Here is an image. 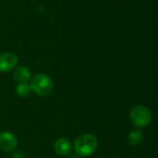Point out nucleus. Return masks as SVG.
I'll return each mask as SVG.
<instances>
[{"label": "nucleus", "mask_w": 158, "mask_h": 158, "mask_svg": "<svg viewBox=\"0 0 158 158\" xmlns=\"http://www.w3.org/2000/svg\"><path fill=\"white\" fill-rule=\"evenodd\" d=\"M14 80L18 82V84L20 83H29L30 80L32 78L31 70L25 67V66H20L15 68V70L13 72Z\"/></svg>", "instance_id": "nucleus-7"}, {"label": "nucleus", "mask_w": 158, "mask_h": 158, "mask_svg": "<svg viewBox=\"0 0 158 158\" xmlns=\"http://www.w3.org/2000/svg\"><path fill=\"white\" fill-rule=\"evenodd\" d=\"M68 158H80L79 156H77V155H74V156H69Z\"/></svg>", "instance_id": "nucleus-11"}, {"label": "nucleus", "mask_w": 158, "mask_h": 158, "mask_svg": "<svg viewBox=\"0 0 158 158\" xmlns=\"http://www.w3.org/2000/svg\"><path fill=\"white\" fill-rule=\"evenodd\" d=\"M12 158H26V156L21 151H14L12 155Z\"/></svg>", "instance_id": "nucleus-10"}, {"label": "nucleus", "mask_w": 158, "mask_h": 158, "mask_svg": "<svg viewBox=\"0 0 158 158\" xmlns=\"http://www.w3.org/2000/svg\"><path fill=\"white\" fill-rule=\"evenodd\" d=\"M18 56L12 52L0 54V72H8L14 69L18 64Z\"/></svg>", "instance_id": "nucleus-5"}, {"label": "nucleus", "mask_w": 158, "mask_h": 158, "mask_svg": "<svg viewBox=\"0 0 158 158\" xmlns=\"http://www.w3.org/2000/svg\"><path fill=\"white\" fill-rule=\"evenodd\" d=\"M130 120L132 124L140 129L147 127L153 118L151 110L144 106H136L130 111Z\"/></svg>", "instance_id": "nucleus-3"}, {"label": "nucleus", "mask_w": 158, "mask_h": 158, "mask_svg": "<svg viewBox=\"0 0 158 158\" xmlns=\"http://www.w3.org/2000/svg\"><path fill=\"white\" fill-rule=\"evenodd\" d=\"M74 150L73 143L65 137L58 138L54 143V151L57 155L61 156H68Z\"/></svg>", "instance_id": "nucleus-6"}, {"label": "nucleus", "mask_w": 158, "mask_h": 158, "mask_svg": "<svg viewBox=\"0 0 158 158\" xmlns=\"http://www.w3.org/2000/svg\"><path fill=\"white\" fill-rule=\"evenodd\" d=\"M16 94L20 96V97H27L30 95L32 90L30 88L29 83H20L18 84L15 88Z\"/></svg>", "instance_id": "nucleus-9"}, {"label": "nucleus", "mask_w": 158, "mask_h": 158, "mask_svg": "<svg viewBox=\"0 0 158 158\" xmlns=\"http://www.w3.org/2000/svg\"><path fill=\"white\" fill-rule=\"evenodd\" d=\"M73 146L77 156L87 157L96 152L98 148V139L91 133H84L75 139Z\"/></svg>", "instance_id": "nucleus-1"}, {"label": "nucleus", "mask_w": 158, "mask_h": 158, "mask_svg": "<svg viewBox=\"0 0 158 158\" xmlns=\"http://www.w3.org/2000/svg\"><path fill=\"white\" fill-rule=\"evenodd\" d=\"M29 85L32 92L42 97L50 95L54 90V82L52 79L45 73H38L33 76L30 80Z\"/></svg>", "instance_id": "nucleus-2"}, {"label": "nucleus", "mask_w": 158, "mask_h": 158, "mask_svg": "<svg viewBox=\"0 0 158 158\" xmlns=\"http://www.w3.org/2000/svg\"><path fill=\"white\" fill-rule=\"evenodd\" d=\"M18 146L16 136L9 131L0 132V150L4 153H12Z\"/></svg>", "instance_id": "nucleus-4"}, {"label": "nucleus", "mask_w": 158, "mask_h": 158, "mask_svg": "<svg viewBox=\"0 0 158 158\" xmlns=\"http://www.w3.org/2000/svg\"><path fill=\"white\" fill-rule=\"evenodd\" d=\"M128 141H129V143L130 145H133V146L140 145V144L142 143V141H143L142 132L140 130L132 131L129 132V134Z\"/></svg>", "instance_id": "nucleus-8"}]
</instances>
